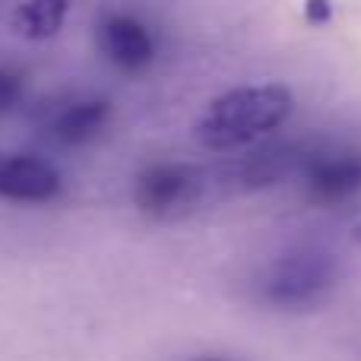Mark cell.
Masks as SVG:
<instances>
[{"instance_id": "cell-2", "label": "cell", "mask_w": 361, "mask_h": 361, "mask_svg": "<svg viewBox=\"0 0 361 361\" xmlns=\"http://www.w3.org/2000/svg\"><path fill=\"white\" fill-rule=\"evenodd\" d=\"M339 282V260L324 247H292L269 260L257 279V295L276 311H311Z\"/></svg>"}, {"instance_id": "cell-3", "label": "cell", "mask_w": 361, "mask_h": 361, "mask_svg": "<svg viewBox=\"0 0 361 361\" xmlns=\"http://www.w3.org/2000/svg\"><path fill=\"white\" fill-rule=\"evenodd\" d=\"M206 175L190 162H152L133 178V203L143 216L178 219L203 200Z\"/></svg>"}, {"instance_id": "cell-9", "label": "cell", "mask_w": 361, "mask_h": 361, "mask_svg": "<svg viewBox=\"0 0 361 361\" xmlns=\"http://www.w3.org/2000/svg\"><path fill=\"white\" fill-rule=\"evenodd\" d=\"M19 95H23V80H19L13 70L0 67V118H4V114L16 105Z\"/></svg>"}, {"instance_id": "cell-4", "label": "cell", "mask_w": 361, "mask_h": 361, "mask_svg": "<svg viewBox=\"0 0 361 361\" xmlns=\"http://www.w3.org/2000/svg\"><path fill=\"white\" fill-rule=\"evenodd\" d=\"M298 175L314 203H345L361 193V152L345 149V146H324V149L301 152Z\"/></svg>"}, {"instance_id": "cell-8", "label": "cell", "mask_w": 361, "mask_h": 361, "mask_svg": "<svg viewBox=\"0 0 361 361\" xmlns=\"http://www.w3.org/2000/svg\"><path fill=\"white\" fill-rule=\"evenodd\" d=\"M67 10L70 0H23L10 16L13 32L29 38V42H48L63 29Z\"/></svg>"}, {"instance_id": "cell-12", "label": "cell", "mask_w": 361, "mask_h": 361, "mask_svg": "<svg viewBox=\"0 0 361 361\" xmlns=\"http://www.w3.org/2000/svg\"><path fill=\"white\" fill-rule=\"evenodd\" d=\"M355 241H358V244H361V222H358V225H355Z\"/></svg>"}, {"instance_id": "cell-5", "label": "cell", "mask_w": 361, "mask_h": 361, "mask_svg": "<svg viewBox=\"0 0 361 361\" xmlns=\"http://www.w3.org/2000/svg\"><path fill=\"white\" fill-rule=\"evenodd\" d=\"M99 48L124 73H143L156 57L149 25L127 10H108L99 19Z\"/></svg>"}, {"instance_id": "cell-6", "label": "cell", "mask_w": 361, "mask_h": 361, "mask_svg": "<svg viewBox=\"0 0 361 361\" xmlns=\"http://www.w3.org/2000/svg\"><path fill=\"white\" fill-rule=\"evenodd\" d=\"M61 171L38 156L0 152V200L6 203H51L61 193Z\"/></svg>"}, {"instance_id": "cell-7", "label": "cell", "mask_w": 361, "mask_h": 361, "mask_svg": "<svg viewBox=\"0 0 361 361\" xmlns=\"http://www.w3.org/2000/svg\"><path fill=\"white\" fill-rule=\"evenodd\" d=\"M108 118L111 105L105 99H73L48 118V137L61 146H82L99 137Z\"/></svg>"}, {"instance_id": "cell-1", "label": "cell", "mask_w": 361, "mask_h": 361, "mask_svg": "<svg viewBox=\"0 0 361 361\" xmlns=\"http://www.w3.org/2000/svg\"><path fill=\"white\" fill-rule=\"evenodd\" d=\"M295 108V95L282 82H250L216 95L193 124L200 146L231 152L279 130Z\"/></svg>"}, {"instance_id": "cell-10", "label": "cell", "mask_w": 361, "mask_h": 361, "mask_svg": "<svg viewBox=\"0 0 361 361\" xmlns=\"http://www.w3.org/2000/svg\"><path fill=\"white\" fill-rule=\"evenodd\" d=\"M305 19L311 25H326L333 19V4L330 0H305Z\"/></svg>"}, {"instance_id": "cell-11", "label": "cell", "mask_w": 361, "mask_h": 361, "mask_svg": "<svg viewBox=\"0 0 361 361\" xmlns=\"http://www.w3.org/2000/svg\"><path fill=\"white\" fill-rule=\"evenodd\" d=\"M193 361H241V358H225V355H206V358H193Z\"/></svg>"}]
</instances>
